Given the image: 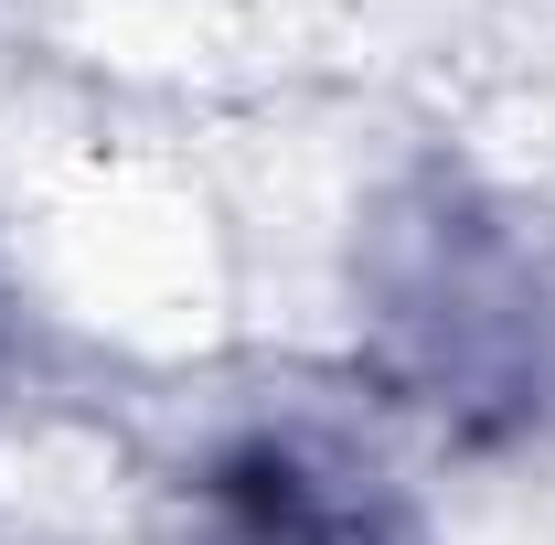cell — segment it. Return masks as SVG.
<instances>
[{
	"label": "cell",
	"mask_w": 555,
	"mask_h": 545,
	"mask_svg": "<svg viewBox=\"0 0 555 545\" xmlns=\"http://www.w3.org/2000/svg\"><path fill=\"white\" fill-rule=\"evenodd\" d=\"M182 545H416L374 460L310 428H235L182 471Z\"/></svg>",
	"instance_id": "2"
},
{
	"label": "cell",
	"mask_w": 555,
	"mask_h": 545,
	"mask_svg": "<svg viewBox=\"0 0 555 545\" xmlns=\"http://www.w3.org/2000/svg\"><path fill=\"white\" fill-rule=\"evenodd\" d=\"M374 321H385L406 407H427L470 449L524 439L555 407V289L534 246L470 193H438L385 236Z\"/></svg>",
	"instance_id": "1"
}]
</instances>
